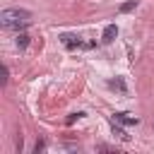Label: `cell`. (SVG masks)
<instances>
[{
	"label": "cell",
	"mask_w": 154,
	"mask_h": 154,
	"mask_svg": "<svg viewBox=\"0 0 154 154\" xmlns=\"http://www.w3.org/2000/svg\"><path fill=\"white\" fill-rule=\"evenodd\" d=\"M60 41H63V46L70 48V51H72V48H89V46H91V43H82V41H79L77 36H72V34H63Z\"/></svg>",
	"instance_id": "cell-2"
},
{
	"label": "cell",
	"mask_w": 154,
	"mask_h": 154,
	"mask_svg": "<svg viewBox=\"0 0 154 154\" xmlns=\"http://www.w3.org/2000/svg\"><path fill=\"white\" fill-rule=\"evenodd\" d=\"M46 149V140H36V144H34V152L38 154V152H43Z\"/></svg>",
	"instance_id": "cell-9"
},
{
	"label": "cell",
	"mask_w": 154,
	"mask_h": 154,
	"mask_svg": "<svg viewBox=\"0 0 154 154\" xmlns=\"http://www.w3.org/2000/svg\"><path fill=\"white\" fill-rule=\"evenodd\" d=\"M135 7H137V0H128V2H123V5L118 7V12H120V14H125V12H132Z\"/></svg>",
	"instance_id": "cell-8"
},
{
	"label": "cell",
	"mask_w": 154,
	"mask_h": 154,
	"mask_svg": "<svg viewBox=\"0 0 154 154\" xmlns=\"http://www.w3.org/2000/svg\"><path fill=\"white\" fill-rule=\"evenodd\" d=\"M113 120L120 123V125H137L140 118L137 116H130V113H113Z\"/></svg>",
	"instance_id": "cell-3"
},
{
	"label": "cell",
	"mask_w": 154,
	"mask_h": 154,
	"mask_svg": "<svg viewBox=\"0 0 154 154\" xmlns=\"http://www.w3.org/2000/svg\"><path fill=\"white\" fill-rule=\"evenodd\" d=\"M116 36H118V26H116V24H106V26H103V34H101V41H103V43H111Z\"/></svg>",
	"instance_id": "cell-4"
},
{
	"label": "cell",
	"mask_w": 154,
	"mask_h": 154,
	"mask_svg": "<svg viewBox=\"0 0 154 154\" xmlns=\"http://www.w3.org/2000/svg\"><path fill=\"white\" fill-rule=\"evenodd\" d=\"M111 130H113V135H116V137H120L123 142H128V140H130V135H128V132H125V130L120 128V123H116V120H113V125H111Z\"/></svg>",
	"instance_id": "cell-7"
},
{
	"label": "cell",
	"mask_w": 154,
	"mask_h": 154,
	"mask_svg": "<svg viewBox=\"0 0 154 154\" xmlns=\"http://www.w3.org/2000/svg\"><path fill=\"white\" fill-rule=\"evenodd\" d=\"M0 24L7 31H24L31 24V12L22 7H7L0 12Z\"/></svg>",
	"instance_id": "cell-1"
},
{
	"label": "cell",
	"mask_w": 154,
	"mask_h": 154,
	"mask_svg": "<svg viewBox=\"0 0 154 154\" xmlns=\"http://www.w3.org/2000/svg\"><path fill=\"white\" fill-rule=\"evenodd\" d=\"M77 118H82V113H72V116H70V118H67V125H72V123H75V120H77Z\"/></svg>",
	"instance_id": "cell-10"
},
{
	"label": "cell",
	"mask_w": 154,
	"mask_h": 154,
	"mask_svg": "<svg viewBox=\"0 0 154 154\" xmlns=\"http://www.w3.org/2000/svg\"><path fill=\"white\" fill-rule=\"evenodd\" d=\"M108 87H111V89H116L118 94H128V84H125V79H123V77L111 79V82H108Z\"/></svg>",
	"instance_id": "cell-5"
},
{
	"label": "cell",
	"mask_w": 154,
	"mask_h": 154,
	"mask_svg": "<svg viewBox=\"0 0 154 154\" xmlns=\"http://www.w3.org/2000/svg\"><path fill=\"white\" fill-rule=\"evenodd\" d=\"M14 43H17V48H22V51H24V48L29 46V34H26V31H17Z\"/></svg>",
	"instance_id": "cell-6"
}]
</instances>
